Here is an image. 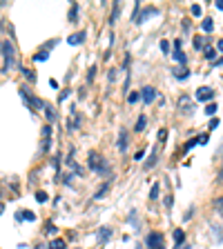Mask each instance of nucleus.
Returning a JSON list of instances; mask_svg holds the SVG:
<instances>
[{
  "mask_svg": "<svg viewBox=\"0 0 223 249\" xmlns=\"http://www.w3.org/2000/svg\"><path fill=\"white\" fill-rule=\"evenodd\" d=\"M0 49H2V58H5V65H2V71H7V69L11 67L16 62V52L14 47H11L9 40H2V45H0Z\"/></svg>",
  "mask_w": 223,
  "mask_h": 249,
  "instance_id": "nucleus-1",
  "label": "nucleus"
},
{
  "mask_svg": "<svg viewBox=\"0 0 223 249\" xmlns=\"http://www.w3.org/2000/svg\"><path fill=\"white\" fill-rule=\"evenodd\" d=\"M89 169L99 171V174H107L109 167H105L103 165V158H101V156H96V151H92V154H89Z\"/></svg>",
  "mask_w": 223,
  "mask_h": 249,
  "instance_id": "nucleus-2",
  "label": "nucleus"
},
{
  "mask_svg": "<svg viewBox=\"0 0 223 249\" xmlns=\"http://www.w3.org/2000/svg\"><path fill=\"white\" fill-rule=\"evenodd\" d=\"M116 145H119V151L125 154L127 151V145H130V131L127 129H121L119 131V140H116Z\"/></svg>",
  "mask_w": 223,
  "mask_h": 249,
  "instance_id": "nucleus-3",
  "label": "nucleus"
},
{
  "mask_svg": "<svg viewBox=\"0 0 223 249\" xmlns=\"http://www.w3.org/2000/svg\"><path fill=\"white\" fill-rule=\"evenodd\" d=\"M147 247H150V249H159V247H163V233L152 231L150 236H147Z\"/></svg>",
  "mask_w": 223,
  "mask_h": 249,
  "instance_id": "nucleus-4",
  "label": "nucleus"
},
{
  "mask_svg": "<svg viewBox=\"0 0 223 249\" xmlns=\"http://www.w3.org/2000/svg\"><path fill=\"white\" fill-rule=\"evenodd\" d=\"M141 98H143V103H145V105H152L156 100V89L154 87H143V91H141Z\"/></svg>",
  "mask_w": 223,
  "mask_h": 249,
  "instance_id": "nucleus-5",
  "label": "nucleus"
},
{
  "mask_svg": "<svg viewBox=\"0 0 223 249\" xmlns=\"http://www.w3.org/2000/svg\"><path fill=\"white\" fill-rule=\"evenodd\" d=\"M214 98V91L210 87H201L197 91V100H201V103H208V100Z\"/></svg>",
  "mask_w": 223,
  "mask_h": 249,
  "instance_id": "nucleus-6",
  "label": "nucleus"
},
{
  "mask_svg": "<svg viewBox=\"0 0 223 249\" xmlns=\"http://www.w3.org/2000/svg\"><path fill=\"white\" fill-rule=\"evenodd\" d=\"M112 238V229L109 227H101L99 229V243H107Z\"/></svg>",
  "mask_w": 223,
  "mask_h": 249,
  "instance_id": "nucleus-7",
  "label": "nucleus"
},
{
  "mask_svg": "<svg viewBox=\"0 0 223 249\" xmlns=\"http://www.w3.org/2000/svg\"><path fill=\"white\" fill-rule=\"evenodd\" d=\"M172 73H174V78H177V80H185V78L190 76V69H187V67H177Z\"/></svg>",
  "mask_w": 223,
  "mask_h": 249,
  "instance_id": "nucleus-8",
  "label": "nucleus"
},
{
  "mask_svg": "<svg viewBox=\"0 0 223 249\" xmlns=\"http://www.w3.org/2000/svg\"><path fill=\"white\" fill-rule=\"evenodd\" d=\"M109 187H112V182H109V180H105V182H103V187H101L99 192L94 194V198H96V200H101V198H103V196H105V194H107V192H109Z\"/></svg>",
  "mask_w": 223,
  "mask_h": 249,
  "instance_id": "nucleus-9",
  "label": "nucleus"
},
{
  "mask_svg": "<svg viewBox=\"0 0 223 249\" xmlns=\"http://www.w3.org/2000/svg\"><path fill=\"white\" fill-rule=\"evenodd\" d=\"M18 220H36V213L29 209H22V212H18Z\"/></svg>",
  "mask_w": 223,
  "mask_h": 249,
  "instance_id": "nucleus-10",
  "label": "nucleus"
},
{
  "mask_svg": "<svg viewBox=\"0 0 223 249\" xmlns=\"http://www.w3.org/2000/svg\"><path fill=\"white\" fill-rule=\"evenodd\" d=\"M85 40V31H81V34H74V36H69V45H81V42Z\"/></svg>",
  "mask_w": 223,
  "mask_h": 249,
  "instance_id": "nucleus-11",
  "label": "nucleus"
},
{
  "mask_svg": "<svg viewBox=\"0 0 223 249\" xmlns=\"http://www.w3.org/2000/svg\"><path fill=\"white\" fill-rule=\"evenodd\" d=\"M49 249H67V243L62 238H54L52 243H49Z\"/></svg>",
  "mask_w": 223,
  "mask_h": 249,
  "instance_id": "nucleus-12",
  "label": "nucleus"
},
{
  "mask_svg": "<svg viewBox=\"0 0 223 249\" xmlns=\"http://www.w3.org/2000/svg\"><path fill=\"white\" fill-rule=\"evenodd\" d=\"M154 14H156V9H145V11H143V14L139 16V18H136V22H139V25H141V22H145L147 18H150V16H154Z\"/></svg>",
  "mask_w": 223,
  "mask_h": 249,
  "instance_id": "nucleus-13",
  "label": "nucleus"
},
{
  "mask_svg": "<svg viewBox=\"0 0 223 249\" xmlns=\"http://www.w3.org/2000/svg\"><path fill=\"white\" fill-rule=\"evenodd\" d=\"M172 58H174V60H177V62H181L183 67H185V65H187V58H185V53H183L181 49H177V52H174V56H172Z\"/></svg>",
  "mask_w": 223,
  "mask_h": 249,
  "instance_id": "nucleus-14",
  "label": "nucleus"
},
{
  "mask_svg": "<svg viewBox=\"0 0 223 249\" xmlns=\"http://www.w3.org/2000/svg\"><path fill=\"white\" fill-rule=\"evenodd\" d=\"M214 212H217V216H223V196L214 198Z\"/></svg>",
  "mask_w": 223,
  "mask_h": 249,
  "instance_id": "nucleus-15",
  "label": "nucleus"
},
{
  "mask_svg": "<svg viewBox=\"0 0 223 249\" xmlns=\"http://www.w3.org/2000/svg\"><path fill=\"white\" fill-rule=\"evenodd\" d=\"M42 111H45V114H47V118H49V120H56V118H58L52 105H47V103H45V109H42Z\"/></svg>",
  "mask_w": 223,
  "mask_h": 249,
  "instance_id": "nucleus-16",
  "label": "nucleus"
},
{
  "mask_svg": "<svg viewBox=\"0 0 223 249\" xmlns=\"http://www.w3.org/2000/svg\"><path fill=\"white\" fill-rule=\"evenodd\" d=\"M76 127H78V116H76V111H72V118H69V123H67V129L74 131Z\"/></svg>",
  "mask_w": 223,
  "mask_h": 249,
  "instance_id": "nucleus-17",
  "label": "nucleus"
},
{
  "mask_svg": "<svg viewBox=\"0 0 223 249\" xmlns=\"http://www.w3.org/2000/svg\"><path fill=\"white\" fill-rule=\"evenodd\" d=\"M49 58V49H41V52L34 56V60H38V62H42V60H47Z\"/></svg>",
  "mask_w": 223,
  "mask_h": 249,
  "instance_id": "nucleus-18",
  "label": "nucleus"
},
{
  "mask_svg": "<svg viewBox=\"0 0 223 249\" xmlns=\"http://www.w3.org/2000/svg\"><path fill=\"white\" fill-rule=\"evenodd\" d=\"M145 123H147V118H145V116H139V120H136V127H134V131H143V129H145Z\"/></svg>",
  "mask_w": 223,
  "mask_h": 249,
  "instance_id": "nucleus-19",
  "label": "nucleus"
},
{
  "mask_svg": "<svg viewBox=\"0 0 223 249\" xmlns=\"http://www.w3.org/2000/svg\"><path fill=\"white\" fill-rule=\"evenodd\" d=\"M76 18H78V2H72V9H69V20L76 22Z\"/></svg>",
  "mask_w": 223,
  "mask_h": 249,
  "instance_id": "nucleus-20",
  "label": "nucleus"
},
{
  "mask_svg": "<svg viewBox=\"0 0 223 249\" xmlns=\"http://www.w3.org/2000/svg\"><path fill=\"white\" fill-rule=\"evenodd\" d=\"M201 27H203V31H208V34H210V31L214 29V22H212V18H205V20L201 22Z\"/></svg>",
  "mask_w": 223,
  "mask_h": 249,
  "instance_id": "nucleus-21",
  "label": "nucleus"
},
{
  "mask_svg": "<svg viewBox=\"0 0 223 249\" xmlns=\"http://www.w3.org/2000/svg\"><path fill=\"white\" fill-rule=\"evenodd\" d=\"M159 192H161V185H159V182H154V185H152V192H150L152 200H156V198H159Z\"/></svg>",
  "mask_w": 223,
  "mask_h": 249,
  "instance_id": "nucleus-22",
  "label": "nucleus"
},
{
  "mask_svg": "<svg viewBox=\"0 0 223 249\" xmlns=\"http://www.w3.org/2000/svg\"><path fill=\"white\" fill-rule=\"evenodd\" d=\"M183 238H185V233H183V229H174V243L181 245Z\"/></svg>",
  "mask_w": 223,
  "mask_h": 249,
  "instance_id": "nucleus-23",
  "label": "nucleus"
},
{
  "mask_svg": "<svg viewBox=\"0 0 223 249\" xmlns=\"http://www.w3.org/2000/svg\"><path fill=\"white\" fill-rule=\"evenodd\" d=\"M203 53H205V58H208V60H212V62H214V58H217V52H214L212 47H205V49H203Z\"/></svg>",
  "mask_w": 223,
  "mask_h": 249,
  "instance_id": "nucleus-24",
  "label": "nucleus"
},
{
  "mask_svg": "<svg viewBox=\"0 0 223 249\" xmlns=\"http://www.w3.org/2000/svg\"><path fill=\"white\" fill-rule=\"evenodd\" d=\"M139 98H141V91H132L130 96H127V103H130V105H134Z\"/></svg>",
  "mask_w": 223,
  "mask_h": 249,
  "instance_id": "nucleus-25",
  "label": "nucleus"
},
{
  "mask_svg": "<svg viewBox=\"0 0 223 249\" xmlns=\"http://www.w3.org/2000/svg\"><path fill=\"white\" fill-rule=\"evenodd\" d=\"M214 114H217V105L210 103L208 107H205V116H214Z\"/></svg>",
  "mask_w": 223,
  "mask_h": 249,
  "instance_id": "nucleus-26",
  "label": "nucleus"
},
{
  "mask_svg": "<svg viewBox=\"0 0 223 249\" xmlns=\"http://www.w3.org/2000/svg\"><path fill=\"white\" fill-rule=\"evenodd\" d=\"M197 145H199V138L187 140V142H185V151H190V149H192V147H197Z\"/></svg>",
  "mask_w": 223,
  "mask_h": 249,
  "instance_id": "nucleus-27",
  "label": "nucleus"
},
{
  "mask_svg": "<svg viewBox=\"0 0 223 249\" xmlns=\"http://www.w3.org/2000/svg\"><path fill=\"white\" fill-rule=\"evenodd\" d=\"M119 14H121V5H116V7H114V11H112V20H109V22H116Z\"/></svg>",
  "mask_w": 223,
  "mask_h": 249,
  "instance_id": "nucleus-28",
  "label": "nucleus"
},
{
  "mask_svg": "<svg viewBox=\"0 0 223 249\" xmlns=\"http://www.w3.org/2000/svg\"><path fill=\"white\" fill-rule=\"evenodd\" d=\"M161 52L163 53H170V42H167V40H161Z\"/></svg>",
  "mask_w": 223,
  "mask_h": 249,
  "instance_id": "nucleus-29",
  "label": "nucleus"
},
{
  "mask_svg": "<svg viewBox=\"0 0 223 249\" xmlns=\"http://www.w3.org/2000/svg\"><path fill=\"white\" fill-rule=\"evenodd\" d=\"M36 200H38V202H45V200H47V194H45V192H38V194H36Z\"/></svg>",
  "mask_w": 223,
  "mask_h": 249,
  "instance_id": "nucleus-30",
  "label": "nucleus"
},
{
  "mask_svg": "<svg viewBox=\"0 0 223 249\" xmlns=\"http://www.w3.org/2000/svg\"><path fill=\"white\" fill-rule=\"evenodd\" d=\"M192 16H201V5H192Z\"/></svg>",
  "mask_w": 223,
  "mask_h": 249,
  "instance_id": "nucleus-31",
  "label": "nucleus"
},
{
  "mask_svg": "<svg viewBox=\"0 0 223 249\" xmlns=\"http://www.w3.org/2000/svg\"><path fill=\"white\" fill-rule=\"evenodd\" d=\"M172 205H174V198H172V194H170V196L165 198V207H167V209H172Z\"/></svg>",
  "mask_w": 223,
  "mask_h": 249,
  "instance_id": "nucleus-32",
  "label": "nucleus"
},
{
  "mask_svg": "<svg viewBox=\"0 0 223 249\" xmlns=\"http://www.w3.org/2000/svg\"><path fill=\"white\" fill-rule=\"evenodd\" d=\"M22 73H25L29 80H36V76H34V71H29V69H22Z\"/></svg>",
  "mask_w": 223,
  "mask_h": 249,
  "instance_id": "nucleus-33",
  "label": "nucleus"
},
{
  "mask_svg": "<svg viewBox=\"0 0 223 249\" xmlns=\"http://www.w3.org/2000/svg\"><path fill=\"white\" fill-rule=\"evenodd\" d=\"M194 47H197V49H203V38H194Z\"/></svg>",
  "mask_w": 223,
  "mask_h": 249,
  "instance_id": "nucleus-34",
  "label": "nucleus"
},
{
  "mask_svg": "<svg viewBox=\"0 0 223 249\" xmlns=\"http://www.w3.org/2000/svg\"><path fill=\"white\" fill-rule=\"evenodd\" d=\"M165 138H167V131L161 129V131H159V140H161V142H165Z\"/></svg>",
  "mask_w": 223,
  "mask_h": 249,
  "instance_id": "nucleus-35",
  "label": "nucleus"
},
{
  "mask_svg": "<svg viewBox=\"0 0 223 249\" xmlns=\"http://www.w3.org/2000/svg\"><path fill=\"white\" fill-rule=\"evenodd\" d=\"M210 140V136L208 134H203V136H199V142H201V145H205V142H208Z\"/></svg>",
  "mask_w": 223,
  "mask_h": 249,
  "instance_id": "nucleus-36",
  "label": "nucleus"
},
{
  "mask_svg": "<svg viewBox=\"0 0 223 249\" xmlns=\"http://www.w3.org/2000/svg\"><path fill=\"white\" fill-rule=\"evenodd\" d=\"M94 73H96V67H89V73H87V80H94Z\"/></svg>",
  "mask_w": 223,
  "mask_h": 249,
  "instance_id": "nucleus-37",
  "label": "nucleus"
},
{
  "mask_svg": "<svg viewBox=\"0 0 223 249\" xmlns=\"http://www.w3.org/2000/svg\"><path fill=\"white\" fill-rule=\"evenodd\" d=\"M217 127H219V120L212 118V120H210V129H217Z\"/></svg>",
  "mask_w": 223,
  "mask_h": 249,
  "instance_id": "nucleus-38",
  "label": "nucleus"
},
{
  "mask_svg": "<svg viewBox=\"0 0 223 249\" xmlns=\"http://www.w3.org/2000/svg\"><path fill=\"white\" fill-rule=\"evenodd\" d=\"M217 182H223V169L219 171V176H217Z\"/></svg>",
  "mask_w": 223,
  "mask_h": 249,
  "instance_id": "nucleus-39",
  "label": "nucleus"
},
{
  "mask_svg": "<svg viewBox=\"0 0 223 249\" xmlns=\"http://www.w3.org/2000/svg\"><path fill=\"white\" fill-rule=\"evenodd\" d=\"M217 9H221V11H223V0H217Z\"/></svg>",
  "mask_w": 223,
  "mask_h": 249,
  "instance_id": "nucleus-40",
  "label": "nucleus"
},
{
  "mask_svg": "<svg viewBox=\"0 0 223 249\" xmlns=\"http://www.w3.org/2000/svg\"><path fill=\"white\" fill-rule=\"evenodd\" d=\"M219 49H221V52H223V40H221V42H219Z\"/></svg>",
  "mask_w": 223,
  "mask_h": 249,
  "instance_id": "nucleus-41",
  "label": "nucleus"
},
{
  "mask_svg": "<svg viewBox=\"0 0 223 249\" xmlns=\"http://www.w3.org/2000/svg\"><path fill=\"white\" fill-rule=\"evenodd\" d=\"M2 209H5V207H2V202H0V213H2Z\"/></svg>",
  "mask_w": 223,
  "mask_h": 249,
  "instance_id": "nucleus-42",
  "label": "nucleus"
},
{
  "mask_svg": "<svg viewBox=\"0 0 223 249\" xmlns=\"http://www.w3.org/2000/svg\"><path fill=\"white\" fill-rule=\"evenodd\" d=\"M159 249H165V247H159Z\"/></svg>",
  "mask_w": 223,
  "mask_h": 249,
  "instance_id": "nucleus-43",
  "label": "nucleus"
}]
</instances>
